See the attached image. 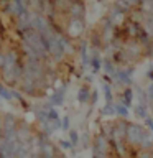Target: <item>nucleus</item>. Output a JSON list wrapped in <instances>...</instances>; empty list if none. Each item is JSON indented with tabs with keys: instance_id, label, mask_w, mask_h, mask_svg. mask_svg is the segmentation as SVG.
Instances as JSON below:
<instances>
[{
	"instance_id": "1",
	"label": "nucleus",
	"mask_w": 153,
	"mask_h": 158,
	"mask_svg": "<svg viewBox=\"0 0 153 158\" xmlns=\"http://www.w3.org/2000/svg\"><path fill=\"white\" fill-rule=\"evenodd\" d=\"M87 97H89V94H87V89H81V94H79V99L84 102V101H87Z\"/></svg>"
},
{
	"instance_id": "2",
	"label": "nucleus",
	"mask_w": 153,
	"mask_h": 158,
	"mask_svg": "<svg viewBox=\"0 0 153 158\" xmlns=\"http://www.w3.org/2000/svg\"><path fill=\"white\" fill-rule=\"evenodd\" d=\"M137 114H140L142 117H145V109H143V106H137Z\"/></svg>"
},
{
	"instance_id": "3",
	"label": "nucleus",
	"mask_w": 153,
	"mask_h": 158,
	"mask_svg": "<svg viewBox=\"0 0 153 158\" xmlns=\"http://www.w3.org/2000/svg\"><path fill=\"white\" fill-rule=\"evenodd\" d=\"M105 97H107V102H110V89H109V86H105Z\"/></svg>"
},
{
	"instance_id": "4",
	"label": "nucleus",
	"mask_w": 153,
	"mask_h": 158,
	"mask_svg": "<svg viewBox=\"0 0 153 158\" xmlns=\"http://www.w3.org/2000/svg\"><path fill=\"white\" fill-rule=\"evenodd\" d=\"M118 112H120L122 115H127V109H122V107H118Z\"/></svg>"
},
{
	"instance_id": "5",
	"label": "nucleus",
	"mask_w": 153,
	"mask_h": 158,
	"mask_svg": "<svg viewBox=\"0 0 153 158\" xmlns=\"http://www.w3.org/2000/svg\"><path fill=\"white\" fill-rule=\"evenodd\" d=\"M68 123H69V120H68V117H66V118H64V122H63V125L68 127Z\"/></svg>"
}]
</instances>
